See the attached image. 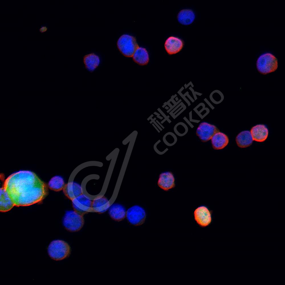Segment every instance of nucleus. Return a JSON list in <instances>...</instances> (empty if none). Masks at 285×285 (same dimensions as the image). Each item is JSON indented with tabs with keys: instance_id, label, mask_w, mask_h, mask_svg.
<instances>
[{
	"instance_id": "1",
	"label": "nucleus",
	"mask_w": 285,
	"mask_h": 285,
	"mask_svg": "<svg viewBox=\"0 0 285 285\" xmlns=\"http://www.w3.org/2000/svg\"><path fill=\"white\" fill-rule=\"evenodd\" d=\"M14 205L29 206L41 201L47 193V187L34 172L20 170L9 176L2 186Z\"/></svg>"
},
{
	"instance_id": "2",
	"label": "nucleus",
	"mask_w": 285,
	"mask_h": 285,
	"mask_svg": "<svg viewBox=\"0 0 285 285\" xmlns=\"http://www.w3.org/2000/svg\"><path fill=\"white\" fill-rule=\"evenodd\" d=\"M48 252L50 257L55 260L64 259L70 255V248L65 241L60 240H54L49 245Z\"/></svg>"
},
{
	"instance_id": "3",
	"label": "nucleus",
	"mask_w": 285,
	"mask_h": 285,
	"mask_svg": "<svg viewBox=\"0 0 285 285\" xmlns=\"http://www.w3.org/2000/svg\"><path fill=\"white\" fill-rule=\"evenodd\" d=\"M257 69L260 74L265 75L274 72L278 67V60L272 53L266 52L261 55L256 63Z\"/></svg>"
},
{
	"instance_id": "4",
	"label": "nucleus",
	"mask_w": 285,
	"mask_h": 285,
	"mask_svg": "<svg viewBox=\"0 0 285 285\" xmlns=\"http://www.w3.org/2000/svg\"><path fill=\"white\" fill-rule=\"evenodd\" d=\"M83 215L75 210L67 211L63 219V224L68 231L75 232L80 231L83 227L84 221Z\"/></svg>"
},
{
	"instance_id": "5",
	"label": "nucleus",
	"mask_w": 285,
	"mask_h": 285,
	"mask_svg": "<svg viewBox=\"0 0 285 285\" xmlns=\"http://www.w3.org/2000/svg\"><path fill=\"white\" fill-rule=\"evenodd\" d=\"M117 47L125 56L132 57L136 49L139 47L135 38L127 34L121 35L117 42Z\"/></svg>"
},
{
	"instance_id": "6",
	"label": "nucleus",
	"mask_w": 285,
	"mask_h": 285,
	"mask_svg": "<svg viewBox=\"0 0 285 285\" xmlns=\"http://www.w3.org/2000/svg\"><path fill=\"white\" fill-rule=\"evenodd\" d=\"M126 216L130 223L135 226H139L144 222L146 214L143 208L139 205H135L128 209L126 212Z\"/></svg>"
},
{
	"instance_id": "7",
	"label": "nucleus",
	"mask_w": 285,
	"mask_h": 285,
	"mask_svg": "<svg viewBox=\"0 0 285 285\" xmlns=\"http://www.w3.org/2000/svg\"><path fill=\"white\" fill-rule=\"evenodd\" d=\"M74 210L84 215L92 212V201L83 194L72 200Z\"/></svg>"
},
{
	"instance_id": "8",
	"label": "nucleus",
	"mask_w": 285,
	"mask_h": 285,
	"mask_svg": "<svg viewBox=\"0 0 285 285\" xmlns=\"http://www.w3.org/2000/svg\"><path fill=\"white\" fill-rule=\"evenodd\" d=\"M219 131L215 125L206 122L201 123L196 129V133L203 142H206L211 139L216 133Z\"/></svg>"
},
{
	"instance_id": "9",
	"label": "nucleus",
	"mask_w": 285,
	"mask_h": 285,
	"mask_svg": "<svg viewBox=\"0 0 285 285\" xmlns=\"http://www.w3.org/2000/svg\"><path fill=\"white\" fill-rule=\"evenodd\" d=\"M194 215L195 221L201 227L208 226L211 221L210 212L205 206H201L197 208L194 211Z\"/></svg>"
},
{
	"instance_id": "10",
	"label": "nucleus",
	"mask_w": 285,
	"mask_h": 285,
	"mask_svg": "<svg viewBox=\"0 0 285 285\" xmlns=\"http://www.w3.org/2000/svg\"><path fill=\"white\" fill-rule=\"evenodd\" d=\"M184 43L180 39L176 37L171 36L166 40L164 47L168 53L170 55L176 54L183 48Z\"/></svg>"
},
{
	"instance_id": "11",
	"label": "nucleus",
	"mask_w": 285,
	"mask_h": 285,
	"mask_svg": "<svg viewBox=\"0 0 285 285\" xmlns=\"http://www.w3.org/2000/svg\"><path fill=\"white\" fill-rule=\"evenodd\" d=\"M158 186L164 191H168L175 186V178L173 174L166 172L160 174L158 181Z\"/></svg>"
},
{
	"instance_id": "12",
	"label": "nucleus",
	"mask_w": 285,
	"mask_h": 285,
	"mask_svg": "<svg viewBox=\"0 0 285 285\" xmlns=\"http://www.w3.org/2000/svg\"><path fill=\"white\" fill-rule=\"evenodd\" d=\"M250 133L253 141L262 142L267 139L268 135V128L264 125L259 124L253 127Z\"/></svg>"
},
{
	"instance_id": "13",
	"label": "nucleus",
	"mask_w": 285,
	"mask_h": 285,
	"mask_svg": "<svg viewBox=\"0 0 285 285\" xmlns=\"http://www.w3.org/2000/svg\"><path fill=\"white\" fill-rule=\"evenodd\" d=\"M63 190L65 195L71 200L83 194L81 186L73 182L66 184Z\"/></svg>"
},
{
	"instance_id": "14",
	"label": "nucleus",
	"mask_w": 285,
	"mask_h": 285,
	"mask_svg": "<svg viewBox=\"0 0 285 285\" xmlns=\"http://www.w3.org/2000/svg\"><path fill=\"white\" fill-rule=\"evenodd\" d=\"M110 206L109 201L105 197L99 196L92 201V212L102 213L107 210Z\"/></svg>"
},
{
	"instance_id": "15",
	"label": "nucleus",
	"mask_w": 285,
	"mask_h": 285,
	"mask_svg": "<svg viewBox=\"0 0 285 285\" xmlns=\"http://www.w3.org/2000/svg\"><path fill=\"white\" fill-rule=\"evenodd\" d=\"M213 148L216 150L222 149L225 148L229 142L227 136L220 131L215 133L211 139Z\"/></svg>"
},
{
	"instance_id": "16",
	"label": "nucleus",
	"mask_w": 285,
	"mask_h": 285,
	"mask_svg": "<svg viewBox=\"0 0 285 285\" xmlns=\"http://www.w3.org/2000/svg\"><path fill=\"white\" fill-rule=\"evenodd\" d=\"M231 241L244 242H281V237H234L231 238Z\"/></svg>"
},
{
	"instance_id": "17",
	"label": "nucleus",
	"mask_w": 285,
	"mask_h": 285,
	"mask_svg": "<svg viewBox=\"0 0 285 285\" xmlns=\"http://www.w3.org/2000/svg\"><path fill=\"white\" fill-rule=\"evenodd\" d=\"M109 214L111 217L117 221H120L123 219L126 216V211L125 207L119 204H114L109 207Z\"/></svg>"
},
{
	"instance_id": "18",
	"label": "nucleus",
	"mask_w": 285,
	"mask_h": 285,
	"mask_svg": "<svg viewBox=\"0 0 285 285\" xmlns=\"http://www.w3.org/2000/svg\"><path fill=\"white\" fill-rule=\"evenodd\" d=\"M83 62L85 68L92 72L98 67L100 63L99 57L94 53H91L84 56Z\"/></svg>"
},
{
	"instance_id": "19",
	"label": "nucleus",
	"mask_w": 285,
	"mask_h": 285,
	"mask_svg": "<svg viewBox=\"0 0 285 285\" xmlns=\"http://www.w3.org/2000/svg\"><path fill=\"white\" fill-rule=\"evenodd\" d=\"M133 61L141 66L147 64L149 61L148 52L146 48L139 47L135 50L132 56Z\"/></svg>"
},
{
	"instance_id": "20",
	"label": "nucleus",
	"mask_w": 285,
	"mask_h": 285,
	"mask_svg": "<svg viewBox=\"0 0 285 285\" xmlns=\"http://www.w3.org/2000/svg\"><path fill=\"white\" fill-rule=\"evenodd\" d=\"M253 141L250 132L249 131H244L240 132L236 138L237 144L241 148H245L250 146Z\"/></svg>"
},
{
	"instance_id": "21",
	"label": "nucleus",
	"mask_w": 285,
	"mask_h": 285,
	"mask_svg": "<svg viewBox=\"0 0 285 285\" xmlns=\"http://www.w3.org/2000/svg\"><path fill=\"white\" fill-rule=\"evenodd\" d=\"M195 18L194 12L191 9H183L180 11L177 15L178 21L180 24L184 25L191 24L194 21Z\"/></svg>"
},
{
	"instance_id": "22",
	"label": "nucleus",
	"mask_w": 285,
	"mask_h": 285,
	"mask_svg": "<svg viewBox=\"0 0 285 285\" xmlns=\"http://www.w3.org/2000/svg\"><path fill=\"white\" fill-rule=\"evenodd\" d=\"M14 205L2 186L0 190V211L5 212L9 211Z\"/></svg>"
},
{
	"instance_id": "23",
	"label": "nucleus",
	"mask_w": 285,
	"mask_h": 285,
	"mask_svg": "<svg viewBox=\"0 0 285 285\" xmlns=\"http://www.w3.org/2000/svg\"><path fill=\"white\" fill-rule=\"evenodd\" d=\"M231 259L236 260H276V255H234L231 256Z\"/></svg>"
},
{
	"instance_id": "24",
	"label": "nucleus",
	"mask_w": 285,
	"mask_h": 285,
	"mask_svg": "<svg viewBox=\"0 0 285 285\" xmlns=\"http://www.w3.org/2000/svg\"><path fill=\"white\" fill-rule=\"evenodd\" d=\"M65 184L62 177L56 176L50 179L48 183V186L51 190L58 192L63 190Z\"/></svg>"
},
{
	"instance_id": "25",
	"label": "nucleus",
	"mask_w": 285,
	"mask_h": 285,
	"mask_svg": "<svg viewBox=\"0 0 285 285\" xmlns=\"http://www.w3.org/2000/svg\"><path fill=\"white\" fill-rule=\"evenodd\" d=\"M260 187H284L285 182L260 183Z\"/></svg>"
},
{
	"instance_id": "26",
	"label": "nucleus",
	"mask_w": 285,
	"mask_h": 285,
	"mask_svg": "<svg viewBox=\"0 0 285 285\" xmlns=\"http://www.w3.org/2000/svg\"><path fill=\"white\" fill-rule=\"evenodd\" d=\"M48 29L47 26L46 25H43L41 26L39 29V31L41 33H43L46 31Z\"/></svg>"
},
{
	"instance_id": "27",
	"label": "nucleus",
	"mask_w": 285,
	"mask_h": 285,
	"mask_svg": "<svg viewBox=\"0 0 285 285\" xmlns=\"http://www.w3.org/2000/svg\"><path fill=\"white\" fill-rule=\"evenodd\" d=\"M278 248H279V249H278L279 250V251H280V250H281V251H282V250L284 251V250H285V247L284 246H284L281 247H278Z\"/></svg>"
}]
</instances>
